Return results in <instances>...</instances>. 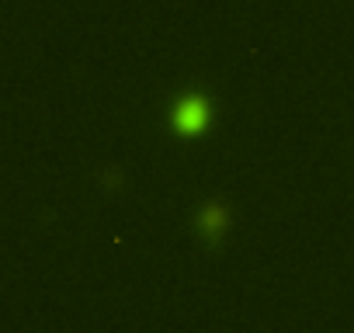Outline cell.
Returning <instances> with one entry per match:
<instances>
[{
    "label": "cell",
    "mask_w": 354,
    "mask_h": 333,
    "mask_svg": "<svg viewBox=\"0 0 354 333\" xmlns=\"http://www.w3.org/2000/svg\"><path fill=\"white\" fill-rule=\"evenodd\" d=\"M198 111H202L198 104H195V108H185V115H181V118H185V125H188V129H195V125H198V118H202Z\"/></svg>",
    "instance_id": "6da1fadb"
}]
</instances>
